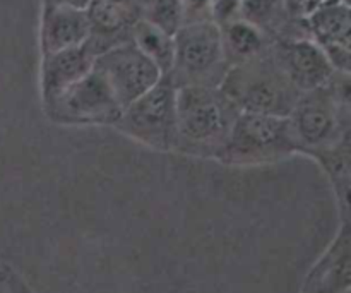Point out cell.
<instances>
[{
  "mask_svg": "<svg viewBox=\"0 0 351 293\" xmlns=\"http://www.w3.org/2000/svg\"><path fill=\"white\" fill-rule=\"evenodd\" d=\"M91 0H43V5H65L74 9H86Z\"/></svg>",
  "mask_w": 351,
  "mask_h": 293,
  "instance_id": "obj_22",
  "label": "cell"
},
{
  "mask_svg": "<svg viewBox=\"0 0 351 293\" xmlns=\"http://www.w3.org/2000/svg\"><path fill=\"white\" fill-rule=\"evenodd\" d=\"M89 34L88 47L98 57L103 51L117 45L132 41V31L143 19L141 0L137 2H110V0H91L86 7Z\"/></svg>",
  "mask_w": 351,
  "mask_h": 293,
  "instance_id": "obj_10",
  "label": "cell"
},
{
  "mask_svg": "<svg viewBox=\"0 0 351 293\" xmlns=\"http://www.w3.org/2000/svg\"><path fill=\"white\" fill-rule=\"evenodd\" d=\"M141 14L146 23L175 36L185 24L182 0H141Z\"/></svg>",
  "mask_w": 351,
  "mask_h": 293,
  "instance_id": "obj_18",
  "label": "cell"
},
{
  "mask_svg": "<svg viewBox=\"0 0 351 293\" xmlns=\"http://www.w3.org/2000/svg\"><path fill=\"white\" fill-rule=\"evenodd\" d=\"M350 225L343 222L335 242L308 273L304 293H346L350 290Z\"/></svg>",
  "mask_w": 351,
  "mask_h": 293,
  "instance_id": "obj_13",
  "label": "cell"
},
{
  "mask_svg": "<svg viewBox=\"0 0 351 293\" xmlns=\"http://www.w3.org/2000/svg\"><path fill=\"white\" fill-rule=\"evenodd\" d=\"M122 108L106 79L96 67L43 103L47 119L65 127H113L122 115Z\"/></svg>",
  "mask_w": 351,
  "mask_h": 293,
  "instance_id": "obj_7",
  "label": "cell"
},
{
  "mask_svg": "<svg viewBox=\"0 0 351 293\" xmlns=\"http://www.w3.org/2000/svg\"><path fill=\"white\" fill-rule=\"evenodd\" d=\"M305 33L321 48L351 47L350 5L341 0H329L302 19Z\"/></svg>",
  "mask_w": 351,
  "mask_h": 293,
  "instance_id": "obj_14",
  "label": "cell"
},
{
  "mask_svg": "<svg viewBox=\"0 0 351 293\" xmlns=\"http://www.w3.org/2000/svg\"><path fill=\"white\" fill-rule=\"evenodd\" d=\"M350 98V74L341 72H335L326 84L302 93L287 117L297 153L312 156L348 139Z\"/></svg>",
  "mask_w": 351,
  "mask_h": 293,
  "instance_id": "obj_2",
  "label": "cell"
},
{
  "mask_svg": "<svg viewBox=\"0 0 351 293\" xmlns=\"http://www.w3.org/2000/svg\"><path fill=\"white\" fill-rule=\"evenodd\" d=\"M278 64L300 93L326 84L335 75L324 50L308 36L278 38L271 41Z\"/></svg>",
  "mask_w": 351,
  "mask_h": 293,
  "instance_id": "obj_9",
  "label": "cell"
},
{
  "mask_svg": "<svg viewBox=\"0 0 351 293\" xmlns=\"http://www.w3.org/2000/svg\"><path fill=\"white\" fill-rule=\"evenodd\" d=\"M132 41L160 69L161 74H170L173 64V36L141 19L132 31Z\"/></svg>",
  "mask_w": 351,
  "mask_h": 293,
  "instance_id": "obj_17",
  "label": "cell"
},
{
  "mask_svg": "<svg viewBox=\"0 0 351 293\" xmlns=\"http://www.w3.org/2000/svg\"><path fill=\"white\" fill-rule=\"evenodd\" d=\"M239 113L219 86L177 88L175 151L185 156L218 160Z\"/></svg>",
  "mask_w": 351,
  "mask_h": 293,
  "instance_id": "obj_1",
  "label": "cell"
},
{
  "mask_svg": "<svg viewBox=\"0 0 351 293\" xmlns=\"http://www.w3.org/2000/svg\"><path fill=\"white\" fill-rule=\"evenodd\" d=\"M110 2H137V0H110Z\"/></svg>",
  "mask_w": 351,
  "mask_h": 293,
  "instance_id": "obj_23",
  "label": "cell"
},
{
  "mask_svg": "<svg viewBox=\"0 0 351 293\" xmlns=\"http://www.w3.org/2000/svg\"><path fill=\"white\" fill-rule=\"evenodd\" d=\"M177 86L163 75L144 95L122 108L113 129L154 151H175Z\"/></svg>",
  "mask_w": 351,
  "mask_h": 293,
  "instance_id": "obj_6",
  "label": "cell"
},
{
  "mask_svg": "<svg viewBox=\"0 0 351 293\" xmlns=\"http://www.w3.org/2000/svg\"><path fill=\"white\" fill-rule=\"evenodd\" d=\"M0 293H31L23 281L10 273V270L0 266Z\"/></svg>",
  "mask_w": 351,
  "mask_h": 293,
  "instance_id": "obj_21",
  "label": "cell"
},
{
  "mask_svg": "<svg viewBox=\"0 0 351 293\" xmlns=\"http://www.w3.org/2000/svg\"><path fill=\"white\" fill-rule=\"evenodd\" d=\"M89 24L86 9L43 5L40 24L41 55L79 47L88 41Z\"/></svg>",
  "mask_w": 351,
  "mask_h": 293,
  "instance_id": "obj_12",
  "label": "cell"
},
{
  "mask_svg": "<svg viewBox=\"0 0 351 293\" xmlns=\"http://www.w3.org/2000/svg\"><path fill=\"white\" fill-rule=\"evenodd\" d=\"M329 0H285V7L291 19H305L312 10L317 9Z\"/></svg>",
  "mask_w": 351,
  "mask_h": 293,
  "instance_id": "obj_20",
  "label": "cell"
},
{
  "mask_svg": "<svg viewBox=\"0 0 351 293\" xmlns=\"http://www.w3.org/2000/svg\"><path fill=\"white\" fill-rule=\"evenodd\" d=\"M297 154L287 117L240 112L218 161L230 167H261Z\"/></svg>",
  "mask_w": 351,
  "mask_h": 293,
  "instance_id": "obj_4",
  "label": "cell"
},
{
  "mask_svg": "<svg viewBox=\"0 0 351 293\" xmlns=\"http://www.w3.org/2000/svg\"><path fill=\"white\" fill-rule=\"evenodd\" d=\"M326 175L331 180L332 189L336 192L339 206H341L343 222H348V201H350V184H351V160H350V137L343 139L341 143L335 146L322 150L319 153L312 154Z\"/></svg>",
  "mask_w": 351,
  "mask_h": 293,
  "instance_id": "obj_16",
  "label": "cell"
},
{
  "mask_svg": "<svg viewBox=\"0 0 351 293\" xmlns=\"http://www.w3.org/2000/svg\"><path fill=\"white\" fill-rule=\"evenodd\" d=\"M219 31H221L223 51H225L228 67L242 64V62L263 54L271 43V40L263 31L240 17L221 24Z\"/></svg>",
  "mask_w": 351,
  "mask_h": 293,
  "instance_id": "obj_15",
  "label": "cell"
},
{
  "mask_svg": "<svg viewBox=\"0 0 351 293\" xmlns=\"http://www.w3.org/2000/svg\"><path fill=\"white\" fill-rule=\"evenodd\" d=\"M228 71L221 31L213 21L184 24L173 36V64L170 79L177 88L221 84Z\"/></svg>",
  "mask_w": 351,
  "mask_h": 293,
  "instance_id": "obj_5",
  "label": "cell"
},
{
  "mask_svg": "<svg viewBox=\"0 0 351 293\" xmlns=\"http://www.w3.org/2000/svg\"><path fill=\"white\" fill-rule=\"evenodd\" d=\"M219 89L240 112L288 117L302 93L278 64L269 47L254 58L228 67Z\"/></svg>",
  "mask_w": 351,
  "mask_h": 293,
  "instance_id": "obj_3",
  "label": "cell"
},
{
  "mask_svg": "<svg viewBox=\"0 0 351 293\" xmlns=\"http://www.w3.org/2000/svg\"><path fill=\"white\" fill-rule=\"evenodd\" d=\"M341 2H345V3H348V5H350V0H341Z\"/></svg>",
  "mask_w": 351,
  "mask_h": 293,
  "instance_id": "obj_24",
  "label": "cell"
},
{
  "mask_svg": "<svg viewBox=\"0 0 351 293\" xmlns=\"http://www.w3.org/2000/svg\"><path fill=\"white\" fill-rule=\"evenodd\" d=\"M95 67L101 72L122 106L139 98L163 78L160 69L134 45V41L117 45L99 54Z\"/></svg>",
  "mask_w": 351,
  "mask_h": 293,
  "instance_id": "obj_8",
  "label": "cell"
},
{
  "mask_svg": "<svg viewBox=\"0 0 351 293\" xmlns=\"http://www.w3.org/2000/svg\"><path fill=\"white\" fill-rule=\"evenodd\" d=\"M96 55L88 43L41 55V102H48L84 78L95 67Z\"/></svg>",
  "mask_w": 351,
  "mask_h": 293,
  "instance_id": "obj_11",
  "label": "cell"
},
{
  "mask_svg": "<svg viewBox=\"0 0 351 293\" xmlns=\"http://www.w3.org/2000/svg\"><path fill=\"white\" fill-rule=\"evenodd\" d=\"M240 0H213L211 2V21L218 26L239 17Z\"/></svg>",
  "mask_w": 351,
  "mask_h": 293,
  "instance_id": "obj_19",
  "label": "cell"
}]
</instances>
